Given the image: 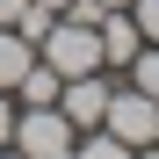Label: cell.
Returning <instances> with one entry per match:
<instances>
[{
    "instance_id": "277c9868",
    "label": "cell",
    "mask_w": 159,
    "mask_h": 159,
    "mask_svg": "<svg viewBox=\"0 0 159 159\" xmlns=\"http://www.w3.org/2000/svg\"><path fill=\"white\" fill-rule=\"evenodd\" d=\"M109 94H116V72H109V65H101V72H80V80H65V87H58V116H65L72 130H101Z\"/></svg>"
},
{
    "instance_id": "8fae6325",
    "label": "cell",
    "mask_w": 159,
    "mask_h": 159,
    "mask_svg": "<svg viewBox=\"0 0 159 159\" xmlns=\"http://www.w3.org/2000/svg\"><path fill=\"white\" fill-rule=\"evenodd\" d=\"M0 145H15V94H0Z\"/></svg>"
},
{
    "instance_id": "8992f818",
    "label": "cell",
    "mask_w": 159,
    "mask_h": 159,
    "mask_svg": "<svg viewBox=\"0 0 159 159\" xmlns=\"http://www.w3.org/2000/svg\"><path fill=\"white\" fill-rule=\"evenodd\" d=\"M29 65H36V43L22 36V29H0V94H15Z\"/></svg>"
},
{
    "instance_id": "5b68a950",
    "label": "cell",
    "mask_w": 159,
    "mask_h": 159,
    "mask_svg": "<svg viewBox=\"0 0 159 159\" xmlns=\"http://www.w3.org/2000/svg\"><path fill=\"white\" fill-rule=\"evenodd\" d=\"M138 51H145V36H138V22H130V7H109V15H101V65L123 72Z\"/></svg>"
},
{
    "instance_id": "ba28073f",
    "label": "cell",
    "mask_w": 159,
    "mask_h": 159,
    "mask_svg": "<svg viewBox=\"0 0 159 159\" xmlns=\"http://www.w3.org/2000/svg\"><path fill=\"white\" fill-rule=\"evenodd\" d=\"M72 159H130V145H123V138H109V130H80Z\"/></svg>"
},
{
    "instance_id": "30bf717a",
    "label": "cell",
    "mask_w": 159,
    "mask_h": 159,
    "mask_svg": "<svg viewBox=\"0 0 159 159\" xmlns=\"http://www.w3.org/2000/svg\"><path fill=\"white\" fill-rule=\"evenodd\" d=\"M130 22H138L145 43H159V0H130Z\"/></svg>"
},
{
    "instance_id": "4fadbf2b",
    "label": "cell",
    "mask_w": 159,
    "mask_h": 159,
    "mask_svg": "<svg viewBox=\"0 0 159 159\" xmlns=\"http://www.w3.org/2000/svg\"><path fill=\"white\" fill-rule=\"evenodd\" d=\"M0 159H22V152H15V145H0Z\"/></svg>"
},
{
    "instance_id": "7c38bea8",
    "label": "cell",
    "mask_w": 159,
    "mask_h": 159,
    "mask_svg": "<svg viewBox=\"0 0 159 159\" xmlns=\"http://www.w3.org/2000/svg\"><path fill=\"white\" fill-rule=\"evenodd\" d=\"M130 159H159V145H138V152H130Z\"/></svg>"
},
{
    "instance_id": "3957f363",
    "label": "cell",
    "mask_w": 159,
    "mask_h": 159,
    "mask_svg": "<svg viewBox=\"0 0 159 159\" xmlns=\"http://www.w3.org/2000/svg\"><path fill=\"white\" fill-rule=\"evenodd\" d=\"M101 130H109V138H123L130 152H138V145H159V101L138 94V87H116V94H109V116H101Z\"/></svg>"
},
{
    "instance_id": "9c48e42d",
    "label": "cell",
    "mask_w": 159,
    "mask_h": 159,
    "mask_svg": "<svg viewBox=\"0 0 159 159\" xmlns=\"http://www.w3.org/2000/svg\"><path fill=\"white\" fill-rule=\"evenodd\" d=\"M123 72H130V87H138V94H152V101H159V43H145Z\"/></svg>"
},
{
    "instance_id": "9a60e30c",
    "label": "cell",
    "mask_w": 159,
    "mask_h": 159,
    "mask_svg": "<svg viewBox=\"0 0 159 159\" xmlns=\"http://www.w3.org/2000/svg\"><path fill=\"white\" fill-rule=\"evenodd\" d=\"M101 7H130V0H101Z\"/></svg>"
},
{
    "instance_id": "5bb4252c",
    "label": "cell",
    "mask_w": 159,
    "mask_h": 159,
    "mask_svg": "<svg viewBox=\"0 0 159 159\" xmlns=\"http://www.w3.org/2000/svg\"><path fill=\"white\" fill-rule=\"evenodd\" d=\"M43 7H51V15H58V7H65V0H43Z\"/></svg>"
},
{
    "instance_id": "7a4b0ae2",
    "label": "cell",
    "mask_w": 159,
    "mask_h": 159,
    "mask_svg": "<svg viewBox=\"0 0 159 159\" xmlns=\"http://www.w3.org/2000/svg\"><path fill=\"white\" fill-rule=\"evenodd\" d=\"M80 130L58 116V109H15V152L22 159H72Z\"/></svg>"
},
{
    "instance_id": "52a82bcc",
    "label": "cell",
    "mask_w": 159,
    "mask_h": 159,
    "mask_svg": "<svg viewBox=\"0 0 159 159\" xmlns=\"http://www.w3.org/2000/svg\"><path fill=\"white\" fill-rule=\"evenodd\" d=\"M58 87H65V80L36 58L29 72H22V87H15V109H58Z\"/></svg>"
},
{
    "instance_id": "6da1fadb",
    "label": "cell",
    "mask_w": 159,
    "mask_h": 159,
    "mask_svg": "<svg viewBox=\"0 0 159 159\" xmlns=\"http://www.w3.org/2000/svg\"><path fill=\"white\" fill-rule=\"evenodd\" d=\"M36 58L58 72V80H80V72H101V29H87V22H51V36L36 43Z\"/></svg>"
}]
</instances>
